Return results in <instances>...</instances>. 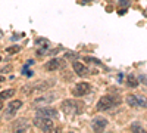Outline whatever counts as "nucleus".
<instances>
[{"mask_svg":"<svg viewBox=\"0 0 147 133\" xmlns=\"http://www.w3.org/2000/svg\"><path fill=\"white\" fill-rule=\"evenodd\" d=\"M84 102L75 101V99H68L62 102V111L68 115H77L84 113Z\"/></svg>","mask_w":147,"mask_h":133,"instance_id":"obj_1","label":"nucleus"},{"mask_svg":"<svg viewBox=\"0 0 147 133\" xmlns=\"http://www.w3.org/2000/svg\"><path fill=\"white\" fill-rule=\"evenodd\" d=\"M121 104V98L115 95H105L100 98V101L97 102V110L99 111H106L109 108H113Z\"/></svg>","mask_w":147,"mask_h":133,"instance_id":"obj_2","label":"nucleus"},{"mask_svg":"<svg viewBox=\"0 0 147 133\" xmlns=\"http://www.w3.org/2000/svg\"><path fill=\"white\" fill-rule=\"evenodd\" d=\"M34 126L38 127V129H41L43 132H52V130H55L53 121H52L50 118H46V117L35 115V118H34Z\"/></svg>","mask_w":147,"mask_h":133,"instance_id":"obj_3","label":"nucleus"},{"mask_svg":"<svg viewBox=\"0 0 147 133\" xmlns=\"http://www.w3.org/2000/svg\"><path fill=\"white\" fill-rule=\"evenodd\" d=\"M35 115H38V117H46V118H56V117H57V111L55 110V108L40 106V108H37Z\"/></svg>","mask_w":147,"mask_h":133,"instance_id":"obj_4","label":"nucleus"},{"mask_svg":"<svg viewBox=\"0 0 147 133\" xmlns=\"http://www.w3.org/2000/svg\"><path fill=\"white\" fill-rule=\"evenodd\" d=\"M90 90H91L90 84H88V83H85V81H82V83H78L77 86L74 87L72 93H74V96H77V98H80V96H84V95H87V93H88Z\"/></svg>","mask_w":147,"mask_h":133,"instance_id":"obj_5","label":"nucleus"},{"mask_svg":"<svg viewBox=\"0 0 147 133\" xmlns=\"http://www.w3.org/2000/svg\"><path fill=\"white\" fill-rule=\"evenodd\" d=\"M107 126V120L103 117H94L91 120V127L94 132H103Z\"/></svg>","mask_w":147,"mask_h":133,"instance_id":"obj_6","label":"nucleus"},{"mask_svg":"<svg viewBox=\"0 0 147 133\" xmlns=\"http://www.w3.org/2000/svg\"><path fill=\"white\" fill-rule=\"evenodd\" d=\"M12 130H13V132H19V133H25V132L30 130V123L27 121L25 118L16 120V121L12 124Z\"/></svg>","mask_w":147,"mask_h":133,"instance_id":"obj_7","label":"nucleus"},{"mask_svg":"<svg viewBox=\"0 0 147 133\" xmlns=\"http://www.w3.org/2000/svg\"><path fill=\"white\" fill-rule=\"evenodd\" d=\"M55 101V96L53 95H46V96H38L32 101V106L34 108H40V106H44L47 104H50Z\"/></svg>","mask_w":147,"mask_h":133,"instance_id":"obj_8","label":"nucleus"},{"mask_svg":"<svg viewBox=\"0 0 147 133\" xmlns=\"http://www.w3.org/2000/svg\"><path fill=\"white\" fill-rule=\"evenodd\" d=\"M22 106V101H19V99H15V101H12V102H9V105H7V114H6V117H13L16 113H18V110Z\"/></svg>","mask_w":147,"mask_h":133,"instance_id":"obj_9","label":"nucleus"},{"mask_svg":"<svg viewBox=\"0 0 147 133\" xmlns=\"http://www.w3.org/2000/svg\"><path fill=\"white\" fill-rule=\"evenodd\" d=\"M72 67H74V71H75L80 77H85V76L88 74V68L84 67V65H82L81 62H78V61H74V62H72Z\"/></svg>","mask_w":147,"mask_h":133,"instance_id":"obj_10","label":"nucleus"},{"mask_svg":"<svg viewBox=\"0 0 147 133\" xmlns=\"http://www.w3.org/2000/svg\"><path fill=\"white\" fill-rule=\"evenodd\" d=\"M62 67V59H57V58H53L52 61H49L46 64V70L47 71H56Z\"/></svg>","mask_w":147,"mask_h":133,"instance_id":"obj_11","label":"nucleus"},{"mask_svg":"<svg viewBox=\"0 0 147 133\" xmlns=\"http://www.w3.org/2000/svg\"><path fill=\"white\" fill-rule=\"evenodd\" d=\"M127 104L132 108H140L138 106V99H137V95H128L127 96Z\"/></svg>","mask_w":147,"mask_h":133,"instance_id":"obj_12","label":"nucleus"},{"mask_svg":"<svg viewBox=\"0 0 147 133\" xmlns=\"http://www.w3.org/2000/svg\"><path fill=\"white\" fill-rule=\"evenodd\" d=\"M127 84H128V87H137L138 86V80L136 78V76H134V74H128Z\"/></svg>","mask_w":147,"mask_h":133,"instance_id":"obj_13","label":"nucleus"},{"mask_svg":"<svg viewBox=\"0 0 147 133\" xmlns=\"http://www.w3.org/2000/svg\"><path fill=\"white\" fill-rule=\"evenodd\" d=\"M13 95H15V90L13 89H7V90L2 92V93H0V102L5 101V99H9L10 96H13Z\"/></svg>","mask_w":147,"mask_h":133,"instance_id":"obj_14","label":"nucleus"},{"mask_svg":"<svg viewBox=\"0 0 147 133\" xmlns=\"http://www.w3.org/2000/svg\"><path fill=\"white\" fill-rule=\"evenodd\" d=\"M137 99H138V106L140 108H147V98L143 95H137Z\"/></svg>","mask_w":147,"mask_h":133,"instance_id":"obj_15","label":"nucleus"},{"mask_svg":"<svg viewBox=\"0 0 147 133\" xmlns=\"http://www.w3.org/2000/svg\"><path fill=\"white\" fill-rule=\"evenodd\" d=\"M19 50H21V47H19V46H12V47H9V49H6L7 53H18Z\"/></svg>","mask_w":147,"mask_h":133,"instance_id":"obj_16","label":"nucleus"},{"mask_svg":"<svg viewBox=\"0 0 147 133\" xmlns=\"http://www.w3.org/2000/svg\"><path fill=\"white\" fill-rule=\"evenodd\" d=\"M37 42L44 43V44H46V47H49V42H46V40H43V39H41V40H37ZM37 53H38V55H44V53H46V50H44V49H38V50H37Z\"/></svg>","mask_w":147,"mask_h":133,"instance_id":"obj_17","label":"nucleus"},{"mask_svg":"<svg viewBox=\"0 0 147 133\" xmlns=\"http://www.w3.org/2000/svg\"><path fill=\"white\" fill-rule=\"evenodd\" d=\"M131 130H134V132H136V130H137V132H144V130H143V127H141L138 123H134V124H131Z\"/></svg>","mask_w":147,"mask_h":133,"instance_id":"obj_18","label":"nucleus"},{"mask_svg":"<svg viewBox=\"0 0 147 133\" xmlns=\"http://www.w3.org/2000/svg\"><path fill=\"white\" fill-rule=\"evenodd\" d=\"M119 3H121V6H128L131 3V0H121Z\"/></svg>","mask_w":147,"mask_h":133,"instance_id":"obj_19","label":"nucleus"},{"mask_svg":"<svg viewBox=\"0 0 147 133\" xmlns=\"http://www.w3.org/2000/svg\"><path fill=\"white\" fill-rule=\"evenodd\" d=\"M85 61H91V62H94V64H100L99 59H94V58H85Z\"/></svg>","mask_w":147,"mask_h":133,"instance_id":"obj_20","label":"nucleus"},{"mask_svg":"<svg viewBox=\"0 0 147 133\" xmlns=\"http://www.w3.org/2000/svg\"><path fill=\"white\" fill-rule=\"evenodd\" d=\"M127 14V9H124V10H119V15H125Z\"/></svg>","mask_w":147,"mask_h":133,"instance_id":"obj_21","label":"nucleus"},{"mask_svg":"<svg viewBox=\"0 0 147 133\" xmlns=\"http://www.w3.org/2000/svg\"><path fill=\"white\" fill-rule=\"evenodd\" d=\"M3 81H5V77H3V76H0V83H3Z\"/></svg>","mask_w":147,"mask_h":133,"instance_id":"obj_22","label":"nucleus"},{"mask_svg":"<svg viewBox=\"0 0 147 133\" xmlns=\"http://www.w3.org/2000/svg\"><path fill=\"white\" fill-rule=\"evenodd\" d=\"M90 2V0H82V3H88Z\"/></svg>","mask_w":147,"mask_h":133,"instance_id":"obj_23","label":"nucleus"},{"mask_svg":"<svg viewBox=\"0 0 147 133\" xmlns=\"http://www.w3.org/2000/svg\"><path fill=\"white\" fill-rule=\"evenodd\" d=\"M2 108H3V105H2V104H0V111H2Z\"/></svg>","mask_w":147,"mask_h":133,"instance_id":"obj_24","label":"nucleus"},{"mask_svg":"<svg viewBox=\"0 0 147 133\" xmlns=\"http://www.w3.org/2000/svg\"><path fill=\"white\" fill-rule=\"evenodd\" d=\"M0 61H2V56H0Z\"/></svg>","mask_w":147,"mask_h":133,"instance_id":"obj_25","label":"nucleus"}]
</instances>
